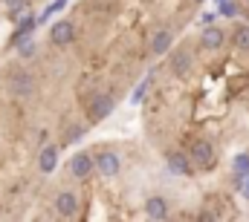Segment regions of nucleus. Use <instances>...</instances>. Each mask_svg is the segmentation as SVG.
<instances>
[{
    "label": "nucleus",
    "mask_w": 249,
    "mask_h": 222,
    "mask_svg": "<svg viewBox=\"0 0 249 222\" xmlns=\"http://www.w3.org/2000/svg\"><path fill=\"white\" fill-rule=\"evenodd\" d=\"M6 90H9L12 95H18V98H26V95H32V93L38 90V81H35V75H32L29 69L18 66V69L9 72V78H6Z\"/></svg>",
    "instance_id": "obj_1"
},
{
    "label": "nucleus",
    "mask_w": 249,
    "mask_h": 222,
    "mask_svg": "<svg viewBox=\"0 0 249 222\" xmlns=\"http://www.w3.org/2000/svg\"><path fill=\"white\" fill-rule=\"evenodd\" d=\"M110 112H113V98H110L107 93H93V95L87 98V118H90V124L105 121Z\"/></svg>",
    "instance_id": "obj_2"
},
{
    "label": "nucleus",
    "mask_w": 249,
    "mask_h": 222,
    "mask_svg": "<svg viewBox=\"0 0 249 222\" xmlns=\"http://www.w3.org/2000/svg\"><path fill=\"white\" fill-rule=\"evenodd\" d=\"M188 156H191V165H197V167H212L214 165V147H212V142H206V139L191 142Z\"/></svg>",
    "instance_id": "obj_3"
},
{
    "label": "nucleus",
    "mask_w": 249,
    "mask_h": 222,
    "mask_svg": "<svg viewBox=\"0 0 249 222\" xmlns=\"http://www.w3.org/2000/svg\"><path fill=\"white\" fill-rule=\"evenodd\" d=\"M93 167H96V159H93L90 153H75L72 162H70V173H72L75 179H87V176L93 173Z\"/></svg>",
    "instance_id": "obj_4"
},
{
    "label": "nucleus",
    "mask_w": 249,
    "mask_h": 222,
    "mask_svg": "<svg viewBox=\"0 0 249 222\" xmlns=\"http://www.w3.org/2000/svg\"><path fill=\"white\" fill-rule=\"evenodd\" d=\"M200 44H203V49L214 52V49H220V47L226 44V32H223L220 26H206L203 35H200Z\"/></svg>",
    "instance_id": "obj_5"
},
{
    "label": "nucleus",
    "mask_w": 249,
    "mask_h": 222,
    "mask_svg": "<svg viewBox=\"0 0 249 222\" xmlns=\"http://www.w3.org/2000/svg\"><path fill=\"white\" fill-rule=\"evenodd\" d=\"M72 35H75L72 20H58V23L50 29V41H53L55 47H67V44L72 41Z\"/></svg>",
    "instance_id": "obj_6"
},
{
    "label": "nucleus",
    "mask_w": 249,
    "mask_h": 222,
    "mask_svg": "<svg viewBox=\"0 0 249 222\" xmlns=\"http://www.w3.org/2000/svg\"><path fill=\"white\" fill-rule=\"evenodd\" d=\"M96 170L102 173V176H116L119 173V156L116 153H110V150H105V153H99L96 156Z\"/></svg>",
    "instance_id": "obj_7"
},
{
    "label": "nucleus",
    "mask_w": 249,
    "mask_h": 222,
    "mask_svg": "<svg viewBox=\"0 0 249 222\" xmlns=\"http://www.w3.org/2000/svg\"><path fill=\"white\" fill-rule=\"evenodd\" d=\"M55 211L67 217V220H72L75 214H78V199H75V193H70V190H64L55 196Z\"/></svg>",
    "instance_id": "obj_8"
},
{
    "label": "nucleus",
    "mask_w": 249,
    "mask_h": 222,
    "mask_svg": "<svg viewBox=\"0 0 249 222\" xmlns=\"http://www.w3.org/2000/svg\"><path fill=\"white\" fill-rule=\"evenodd\" d=\"M191 63H194V58H191L188 49H177V52H171V72H174V75H188Z\"/></svg>",
    "instance_id": "obj_9"
},
{
    "label": "nucleus",
    "mask_w": 249,
    "mask_h": 222,
    "mask_svg": "<svg viewBox=\"0 0 249 222\" xmlns=\"http://www.w3.org/2000/svg\"><path fill=\"white\" fill-rule=\"evenodd\" d=\"M145 217H148V220H165V217H168V202H165L162 196H151V199L145 202Z\"/></svg>",
    "instance_id": "obj_10"
},
{
    "label": "nucleus",
    "mask_w": 249,
    "mask_h": 222,
    "mask_svg": "<svg viewBox=\"0 0 249 222\" xmlns=\"http://www.w3.org/2000/svg\"><path fill=\"white\" fill-rule=\"evenodd\" d=\"M171 44H174V35H171L168 29H160V32L151 38V52H154V55H165V52L171 49Z\"/></svg>",
    "instance_id": "obj_11"
},
{
    "label": "nucleus",
    "mask_w": 249,
    "mask_h": 222,
    "mask_svg": "<svg viewBox=\"0 0 249 222\" xmlns=\"http://www.w3.org/2000/svg\"><path fill=\"white\" fill-rule=\"evenodd\" d=\"M168 170L177 173V176H188V173H191V156L171 153V156H168Z\"/></svg>",
    "instance_id": "obj_12"
},
{
    "label": "nucleus",
    "mask_w": 249,
    "mask_h": 222,
    "mask_svg": "<svg viewBox=\"0 0 249 222\" xmlns=\"http://www.w3.org/2000/svg\"><path fill=\"white\" fill-rule=\"evenodd\" d=\"M58 162V147H53V144H47L44 150H41V159H38V167L44 170V173H50L53 167Z\"/></svg>",
    "instance_id": "obj_13"
},
{
    "label": "nucleus",
    "mask_w": 249,
    "mask_h": 222,
    "mask_svg": "<svg viewBox=\"0 0 249 222\" xmlns=\"http://www.w3.org/2000/svg\"><path fill=\"white\" fill-rule=\"evenodd\" d=\"M232 44H235V49L249 52V26H238V29L232 32Z\"/></svg>",
    "instance_id": "obj_14"
},
{
    "label": "nucleus",
    "mask_w": 249,
    "mask_h": 222,
    "mask_svg": "<svg viewBox=\"0 0 249 222\" xmlns=\"http://www.w3.org/2000/svg\"><path fill=\"white\" fill-rule=\"evenodd\" d=\"M81 136H84V127H81V124H70V127H67V130H64V144H72V142H78V139H81Z\"/></svg>",
    "instance_id": "obj_15"
},
{
    "label": "nucleus",
    "mask_w": 249,
    "mask_h": 222,
    "mask_svg": "<svg viewBox=\"0 0 249 222\" xmlns=\"http://www.w3.org/2000/svg\"><path fill=\"white\" fill-rule=\"evenodd\" d=\"M235 173H238V176L249 173V156H247V153H241V156L235 159Z\"/></svg>",
    "instance_id": "obj_16"
},
{
    "label": "nucleus",
    "mask_w": 249,
    "mask_h": 222,
    "mask_svg": "<svg viewBox=\"0 0 249 222\" xmlns=\"http://www.w3.org/2000/svg\"><path fill=\"white\" fill-rule=\"evenodd\" d=\"M6 6H9V12H12V17H18L23 9H26V0H3Z\"/></svg>",
    "instance_id": "obj_17"
},
{
    "label": "nucleus",
    "mask_w": 249,
    "mask_h": 222,
    "mask_svg": "<svg viewBox=\"0 0 249 222\" xmlns=\"http://www.w3.org/2000/svg\"><path fill=\"white\" fill-rule=\"evenodd\" d=\"M238 188H241V196H244V199H249V173L238 176Z\"/></svg>",
    "instance_id": "obj_18"
},
{
    "label": "nucleus",
    "mask_w": 249,
    "mask_h": 222,
    "mask_svg": "<svg viewBox=\"0 0 249 222\" xmlns=\"http://www.w3.org/2000/svg\"><path fill=\"white\" fill-rule=\"evenodd\" d=\"M20 52H23V55L29 58V55H32V52H35V41H26V44H23V49H20Z\"/></svg>",
    "instance_id": "obj_19"
},
{
    "label": "nucleus",
    "mask_w": 249,
    "mask_h": 222,
    "mask_svg": "<svg viewBox=\"0 0 249 222\" xmlns=\"http://www.w3.org/2000/svg\"><path fill=\"white\" fill-rule=\"evenodd\" d=\"M145 90H148V81H145V84H142V87H139V90L133 93V101H142V95H145Z\"/></svg>",
    "instance_id": "obj_20"
},
{
    "label": "nucleus",
    "mask_w": 249,
    "mask_h": 222,
    "mask_svg": "<svg viewBox=\"0 0 249 222\" xmlns=\"http://www.w3.org/2000/svg\"><path fill=\"white\" fill-rule=\"evenodd\" d=\"M194 3H203V0H194Z\"/></svg>",
    "instance_id": "obj_21"
}]
</instances>
